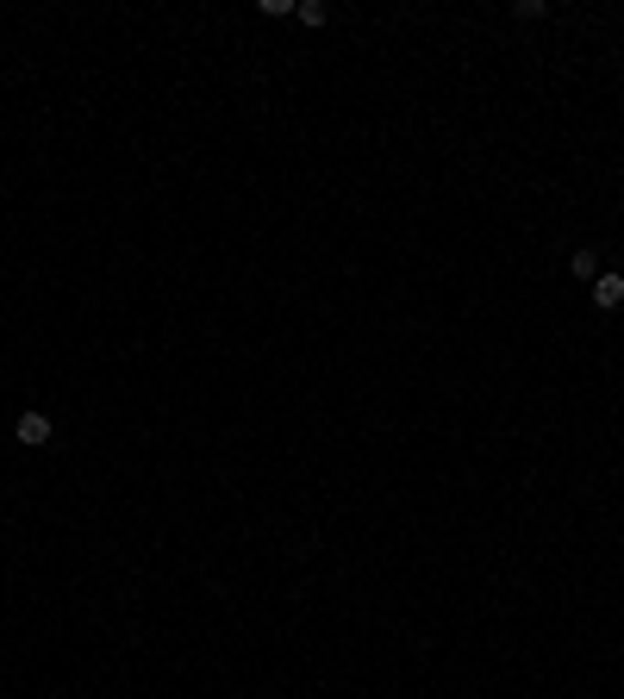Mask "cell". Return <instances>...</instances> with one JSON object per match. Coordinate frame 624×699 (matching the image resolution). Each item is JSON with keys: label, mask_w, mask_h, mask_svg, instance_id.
Returning a JSON list of instances; mask_svg holds the SVG:
<instances>
[{"label": "cell", "mask_w": 624, "mask_h": 699, "mask_svg": "<svg viewBox=\"0 0 624 699\" xmlns=\"http://www.w3.org/2000/svg\"><path fill=\"white\" fill-rule=\"evenodd\" d=\"M593 306H599V313H619L624 306V275L619 269H612V275H593Z\"/></svg>", "instance_id": "obj_1"}, {"label": "cell", "mask_w": 624, "mask_h": 699, "mask_svg": "<svg viewBox=\"0 0 624 699\" xmlns=\"http://www.w3.org/2000/svg\"><path fill=\"white\" fill-rule=\"evenodd\" d=\"M13 431H19V444H26V450H44V444H50V419H44V413H19V425H13Z\"/></svg>", "instance_id": "obj_2"}, {"label": "cell", "mask_w": 624, "mask_h": 699, "mask_svg": "<svg viewBox=\"0 0 624 699\" xmlns=\"http://www.w3.org/2000/svg\"><path fill=\"white\" fill-rule=\"evenodd\" d=\"M294 19H300V26H325V19H331V6H325V0H300V6H294Z\"/></svg>", "instance_id": "obj_3"}, {"label": "cell", "mask_w": 624, "mask_h": 699, "mask_svg": "<svg viewBox=\"0 0 624 699\" xmlns=\"http://www.w3.org/2000/svg\"><path fill=\"white\" fill-rule=\"evenodd\" d=\"M568 269H575L581 281H593V275H599V256H593V250H575V256H568Z\"/></svg>", "instance_id": "obj_4"}]
</instances>
